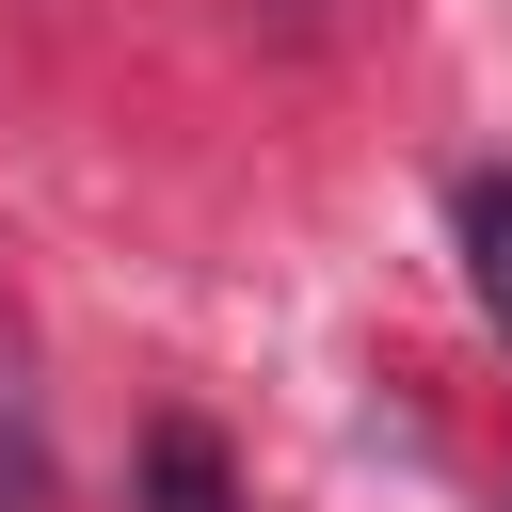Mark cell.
Listing matches in <instances>:
<instances>
[{
	"label": "cell",
	"instance_id": "1",
	"mask_svg": "<svg viewBox=\"0 0 512 512\" xmlns=\"http://www.w3.org/2000/svg\"><path fill=\"white\" fill-rule=\"evenodd\" d=\"M464 288H480V320L512 336V176H464Z\"/></svg>",
	"mask_w": 512,
	"mask_h": 512
},
{
	"label": "cell",
	"instance_id": "2",
	"mask_svg": "<svg viewBox=\"0 0 512 512\" xmlns=\"http://www.w3.org/2000/svg\"><path fill=\"white\" fill-rule=\"evenodd\" d=\"M144 512H240V496H224V448H208L192 416H176V432L144 448Z\"/></svg>",
	"mask_w": 512,
	"mask_h": 512
},
{
	"label": "cell",
	"instance_id": "3",
	"mask_svg": "<svg viewBox=\"0 0 512 512\" xmlns=\"http://www.w3.org/2000/svg\"><path fill=\"white\" fill-rule=\"evenodd\" d=\"M48 464H32V384H16V336H0V512H32Z\"/></svg>",
	"mask_w": 512,
	"mask_h": 512
}]
</instances>
